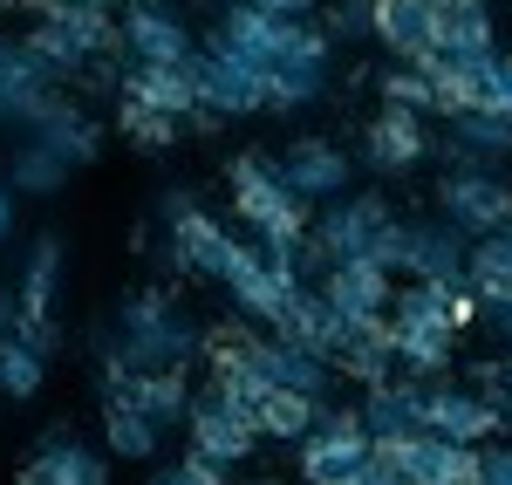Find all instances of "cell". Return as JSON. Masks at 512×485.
Masks as SVG:
<instances>
[{
	"mask_svg": "<svg viewBox=\"0 0 512 485\" xmlns=\"http://www.w3.org/2000/svg\"><path fill=\"white\" fill-rule=\"evenodd\" d=\"M253 7H267V14H287V21H315L321 0H253Z\"/></svg>",
	"mask_w": 512,
	"mask_h": 485,
	"instance_id": "cell-41",
	"label": "cell"
},
{
	"mask_svg": "<svg viewBox=\"0 0 512 485\" xmlns=\"http://www.w3.org/2000/svg\"><path fill=\"white\" fill-rule=\"evenodd\" d=\"M151 485H233L226 479V465H212V458H178V465H158V472H151Z\"/></svg>",
	"mask_w": 512,
	"mask_h": 485,
	"instance_id": "cell-37",
	"label": "cell"
},
{
	"mask_svg": "<svg viewBox=\"0 0 512 485\" xmlns=\"http://www.w3.org/2000/svg\"><path fill=\"white\" fill-rule=\"evenodd\" d=\"M62 267H69V253H62V233H35L28 246V274H21V322L28 315H55V294H62Z\"/></svg>",
	"mask_w": 512,
	"mask_h": 485,
	"instance_id": "cell-28",
	"label": "cell"
},
{
	"mask_svg": "<svg viewBox=\"0 0 512 485\" xmlns=\"http://www.w3.org/2000/svg\"><path fill=\"white\" fill-rule=\"evenodd\" d=\"M7 7H14V0H0V14H7Z\"/></svg>",
	"mask_w": 512,
	"mask_h": 485,
	"instance_id": "cell-47",
	"label": "cell"
},
{
	"mask_svg": "<svg viewBox=\"0 0 512 485\" xmlns=\"http://www.w3.org/2000/svg\"><path fill=\"white\" fill-rule=\"evenodd\" d=\"M7 185H14V192H28V199H55V192L69 185V164L55 158L48 144H35V137H28V144L7 158Z\"/></svg>",
	"mask_w": 512,
	"mask_h": 485,
	"instance_id": "cell-32",
	"label": "cell"
},
{
	"mask_svg": "<svg viewBox=\"0 0 512 485\" xmlns=\"http://www.w3.org/2000/svg\"><path fill=\"white\" fill-rule=\"evenodd\" d=\"M362 431L369 438H403V431H424V383L417 376H383L362 390Z\"/></svg>",
	"mask_w": 512,
	"mask_h": 485,
	"instance_id": "cell-21",
	"label": "cell"
},
{
	"mask_svg": "<svg viewBox=\"0 0 512 485\" xmlns=\"http://www.w3.org/2000/svg\"><path fill=\"white\" fill-rule=\"evenodd\" d=\"M96 349H117L130 369H192L205 356V328L185 322L164 287H137L117 308V322L96 328Z\"/></svg>",
	"mask_w": 512,
	"mask_h": 485,
	"instance_id": "cell-1",
	"label": "cell"
},
{
	"mask_svg": "<svg viewBox=\"0 0 512 485\" xmlns=\"http://www.w3.org/2000/svg\"><path fill=\"white\" fill-rule=\"evenodd\" d=\"M130 397L144 404V417L171 431V424H185V410H192V376L185 369H130Z\"/></svg>",
	"mask_w": 512,
	"mask_h": 485,
	"instance_id": "cell-30",
	"label": "cell"
},
{
	"mask_svg": "<svg viewBox=\"0 0 512 485\" xmlns=\"http://www.w3.org/2000/svg\"><path fill=\"white\" fill-rule=\"evenodd\" d=\"M41 21L69 41L82 62L117 55V14H110V7H96V0H55V7H41Z\"/></svg>",
	"mask_w": 512,
	"mask_h": 485,
	"instance_id": "cell-27",
	"label": "cell"
},
{
	"mask_svg": "<svg viewBox=\"0 0 512 485\" xmlns=\"http://www.w3.org/2000/svg\"><path fill=\"white\" fill-rule=\"evenodd\" d=\"M287 35H294V21L287 14H267V7H253V0H226L219 14H212V35L219 48H233V55H246V62H274L280 48H287Z\"/></svg>",
	"mask_w": 512,
	"mask_h": 485,
	"instance_id": "cell-15",
	"label": "cell"
},
{
	"mask_svg": "<svg viewBox=\"0 0 512 485\" xmlns=\"http://www.w3.org/2000/svg\"><path fill=\"white\" fill-rule=\"evenodd\" d=\"M424 431H437V438H458V445H485V438H499L506 424H499V410L485 404L472 383L431 376V383H424Z\"/></svg>",
	"mask_w": 512,
	"mask_h": 485,
	"instance_id": "cell-8",
	"label": "cell"
},
{
	"mask_svg": "<svg viewBox=\"0 0 512 485\" xmlns=\"http://www.w3.org/2000/svg\"><path fill=\"white\" fill-rule=\"evenodd\" d=\"M192 205H198V192H185V185H171V192H164V199H158L164 226H171V219H185V212H192Z\"/></svg>",
	"mask_w": 512,
	"mask_h": 485,
	"instance_id": "cell-40",
	"label": "cell"
},
{
	"mask_svg": "<svg viewBox=\"0 0 512 485\" xmlns=\"http://www.w3.org/2000/svg\"><path fill=\"white\" fill-rule=\"evenodd\" d=\"M376 89H383V103H396V110L431 117V76H424L417 62H396L390 55V69H376Z\"/></svg>",
	"mask_w": 512,
	"mask_h": 485,
	"instance_id": "cell-35",
	"label": "cell"
},
{
	"mask_svg": "<svg viewBox=\"0 0 512 485\" xmlns=\"http://www.w3.org/2000/svg\"><path fill=\"white\" fill-rule=\"evenodd\" d=\"M355 485H396V479H390V472H376V465H369V472H362Z\"/></svg>",
	"mask_w": 512,
	"mask_h": 485,
	"instance_id": "cell-44",
	"label": "cell"
},
{
	"mask_svg": "<svg viewBox=\"0 0 512 485\" xmlns=\"http://www.w3.org/2000/svg\"><path fill=\"white\" fill-rule=\"evenodd\" d=\"M0 240H14V185L0 178Z\"/></svg>",
	"mask_w": 512,
	"mask_h": 485,
	"instance_id": "cell-43",
	"label": "cell"
},
{
	"mask_svg": "<svg viewBox=\"0 0 512 485\" xmlns=\"http://www.w3.org/2000/svg\"><path fill=\"white\" fill-rule=\"evenodd\" d=\"M226 185H233V205H239V219H246L253 240H301L308 233V199L287 192L274 158H260V151L233 158L226 164Z\"/></svg>",
	"mask_w": 512,
	"mask_h": 485,
	"instance_id": "cell-2",
	"label": "cell"
},
{
	"mask_svg": "<svg viewBox=\"0 0 512 485\" xmlns=\"http://www.w3.org/2000/svg\"><path fill=\"white\" fill-rule=\"evenodd\" d=\"M14 328H21V301H14V294H7V287H0V342H7V335H14Z\"/></svg>",
	"mask_w": 512,
	"mask_h": 485,
	"instance_id": "cell-42",
	"label": "cell"
},
{
	"mask_svg": "<svg viewBox=\"0 0 512 485\" xmlns=\"http://www.w3.org/2000/svg\"><path fill=\"white\" fill-rule=\"evenodd\" d=\"M117 130L137 144V151H171V144L185 137V117H171V110H151V103L123 96V103H117Z\"/></svg>",
	"mask_w": 512,
	"mask_h": 485,
	"instance_id": "cell-33",
	"label": "cell"
},
{
	"mask_svg": "<svg viewBox=\"0 0 512 485\" xmlns=\"http://www.w3.org/2000/svg\"><path fill=\"white\" fill-rule=\"evenodd\" d=\"M226 253H233V233H226L205 205H192L185 219H171V267H178V274H192V281H219Z\"/></svg>",
	"mask_w": 512,
	"mask_h": 485,
	"instance_id": "cell-20",
	"label": "cell"
},
{
	"mask_svg": "<svg viewBox=\"0 0 512 485\" xmlns=\"http://www.w3.org/2000/svg\"><path fill=\"white\" fill-rule=\"evenodd\" d=\"M117 96H137L151 110H171V117H192L198 110V76L192 62H130L117 82Z\"/></svg>",
	"mask_w": 512,
	"mask_h": 485,
	"instance_id": "cell-23",
	"label": "cell"
},
{
	"mask_svg": "<svg viewBox=\"0 0 512 485\" xmlns=\"http://www.w3.org/2000/svg\"><path fill=\"white\" fill-rule=\"evenodd\" d=\"M478 485H512V445H478Z\"/></svg>",
	"mask_w": 512,
	"mask_h": 485,
	"instance_id": "cell-39",
	"label": "cell"
},
{
	"mask_svg": "<svg viewBox=\"0 0 512 485\" xmlns=\"http://www.w3.org/2000/svg\"><path fill=\"white\" fill-rule=\"evenodd\" d=\"M28 137H35V144H48V151L69 164V171H76V164H96V158H103V123L89 117L82 103H69L62 89H55V96H48V103L35 110Z\"/></svg>",
	"mask_w": 512,
	"mask_h": 485,
	"instance_id": "cell-16",
	"label": "cell"
},
{
	"mask_svg": "<svg viewBox=\"0 0 512 485\" xmlns=\"http://www.w3.org/2000/svg\"><path fill=\"white\" fill-rule=\"evenodd\" d=\"M267 335H280V342H294V349H315V356H328L335 363V342H342V315L328 308L315 294V281L294 287L287 301H280V315L267 322Z\"/></svg>",
	"mask_w": 512,
	"mask_h": 485,
	"instance_id": "cell-19",
	"label": "cell"
},
{
	"mask_svg": "<svg viewBox=\"0 0 512 485\" xmlns=\"http://www.w3.org/2000/svg\"><path fill=\"white\" fill-rule=\"evenodd\" d=\"M444 130V151L458 164H506L512 158V117L499 110H451Z\"/></svg>",
	"mask_w": 512,
	"mask_h": 485,
	"instance_id": "cell-26",
	"label": "cell"
},
{
	"mask_svg": "<svg viewBox=\"0 0 512 485\" xmlns=\"http://www.w3.org/2000/svg\"><path fill=\"white\" fill-rule=\"evenodd\" d=\"M219 287H226V301H233L246 322H274L280 315V301L294 294V281H280L274 267L260 260V246L253 240H233V253H226V267H219Z\"/></svg>",
	"mask_w": 512,
	"mask_h": 485,
	"instance_id": "cell-12",
	"label": "cell"
},
{
	"mask_svg": "<svg viewBox=\"0 0 512 485\" xmlns=\"http://www.w3.org/2000/svg\"><path fill=\"white\" fill-rule=\"evenodd\" d=\"M41 376H48V356H41L35 342H21V335H7L0 342V397H14V404H28L41 390Z\"/></svg>",
	"mask_w": 512,
	"mask_h": 485,
	"instance_id": "cell-34",
	"label": "cell"
},
{
	"mask_svg": "<svg viewBox=\"0 0 512 485\" xmlns=\"http://www.w3.org/2000/svg\"><path fill=\"white\" fill-rule=\"evenodd\" d=\"M62 82H48L41 76V62L21 48V41H0V123H35V110L55 96Z\"/></svg>",
	"mask_w": 512,
	"mask_h": 485,
	"instance_id": "cell-24",
	"label": "cell"
},
{
	"mask_svg": "<svg viewBox=\"0 0 512 485\" xmlns=\"http://www.w3.org/2000/svg\"><path fill=\"white\" fill-rule=\"evenodd\" d=\"M437 219H451L465 240H478L499 219H512V185L499 178V164H451L437 178Z\"/></svg>",
	"mask_w": 512,
	"mask_h": 485,
	"instance_id": "cell-4",
	"label": "cell"
},
{
	"mask_svg": "<svg viewBox=\"0 0 512 485\" xmlns=\"http://www.w3.org/2000/svg\"><path fill=\"white\" fill-rule=\"evenodd\" d=\"M185 431H192V451L198 458H212V465H246L253 451H260V431H253V417H239L219 390H192V410H185Z\"/></svg>",
	"mask_w": 512,
	"mask_h": 485,
	"instance_id": "cell-6",
	"label": "cell"
},
{
	"mask_svg": "<svg viewBox=\"0 0 512 485\" xmlns=\"http://www.w3.org/2000/svg\"><path fill=\"white\" fill-rule=\"evenodd\" d=\"M117 48L130 55V62H192V55H198L192 28H185L171 7H123Z\"/></svg>",
	"mask_w": 512,
	"mask_h": 485,
	"instance_id": "cell-17",
	"label": "cell"
},
{
	"mask_svg": "<svg viewBox=\"0 0 512 485\" xmlns=\"http://www.w3.org/2000/svg\"><path fill=\"white\" fill-rule=\"evenodd\" d=\"M369 35L383 41L396 62H431L437 55L431 7L424 0H369Z\"/></svg>",
	"mask_w": 512,
	"mask_h": 485,
	"instance_id": "cell-22",
	"label": "cell"
},
{
	"mask_svg": "<svg viewBox=\"0 0 512 485\" xmlns=\"http://www.w3.org/2000/svg\"><path fill=\"white\" fill-rule=\"evenodd\" d=\"M260 485H274V479H260Z\"/></svg>",
	"mask_w": 512,
	"mask_h": 485,
	"instance_id": "cell-48",
	"label": "cell"
},
{
	"mask_svg": "<svg viewBox=\"0 0 512 485\" xmlns=\"http://www.w3.org/2000/svg\"><path fill=\"white\" fill-rule=\"evenodd\" d=\"M192 76H198V110H212L219 123L260 117V110H267V69L246 62V55H233V48H219V41H198Z\"/></svg>",
	"mask_w": 512,
	"mask_h": 485,
	"instance_id": "cell-3",
	"label": "cell"
},
{
	"mask_svg": "<svg viewBox=\"0 0 512 485\" xmlns=\"http://www.w3.org/2000/svg\"><path fill=\"white\" fill-rule=\"evenodd\" d=\"M485 110H499V117H512V48H499V55H492V82H485Z\"/></svg>",
	"mask_w": 512,
	"mask_h": 485,
	"instance_id": "cell-38",
	"label": "cell"
},
{
	"mask_svg": "<svg viewBox=\"0 0 512 485\" xmlns=\"http://www.w3.org/2000/svg\"><path fill=\"white\" fill-rule=\"evenodd\" d=\"M390 212L396 205L383 192H335V199H321V219H308V240L321 260H355V253H369Z\"/></svg>",
	"mask_w": 512,
	"mask_h": 485,
	"instance_id": "cell-5",
	"label": "cell"
},
{
	"mask_svg": "<svg viewBox=\"0 0 512 485\" xmlns=\"http://www.w3.org/2000/svg\"><path fill=\"white\" fill-rule=\"evenodd\" d=\"M274 164H280V178H287V192H294V199H308V205L349 192V178H355L349 151H342V144H328V137H294Z\"/></svg>",
	"mask_w": 512,
	"mask_h": 485,
	"instance_id": "cell-14",
	"label": "cell"
},
{
	"mask_svg": "<svg viewBox=\"0 0 512 485\" xmlns=\"http://www.w3.org/2000/svg\"><path fill=\"white\" fill-rule=\"evenodd\" d=\"M315 410H321V397L267 390V397L253 404V431H260V445H267V438H274V445H301V438L315 431Z\"/></svg>",
	"mask_w": 512,
	"mask_h": 485,
	"instance_id": "cell-31",
	"label": "cell"
},
{
	"mask_svg": "<svg viewBox=\"0 0 512 485\" xmlns=\"http://www.w3.org/2000/svg\"><path fill=\"white\" fill-rule=\"evenodd\" d=\"M424 158H431V130H424V117H417V110L383 103L376 117L362 123V164H369V171L403 178V171H417Z\"/></svg>",
	"mask_w": 512,
	"mask_h": 485,
	"instance_id": "cell-10",
	"label": "cell"
},
{
	"mask_svg": "<svg viewBox=\"0 0 512 485\" xmlns=\"http://www.w3.org/2000/svg\"><path fill=\"white\" fill-rule=\"evenodd\" d=\"M321 96H328V62H308V55L267 62V110H308Z\"/></svg>",
	"mask_w": 512,
	"mask_h": 485,
	"instance_id": "cell-29",
	"label": "cell"
},
{
	"mask_svg": "<svg viewBox=\"0 0 512 485\" xmlns=\"http://www.w3.org/2000/svg\"><path fill=\"white\" fill-rule=\"evenodd\" d=\"M294 451H301V485H355L369 472V431H308Z\"/></svg>",
	"mask_w": 512,
	"mask_h": 485,
	"instance_id": "cell-18",
	"label": "cell"
},
{
	"mask_svg": "<svg viewBox=\"0 0 512 485\" xmlns=\"http://www.w3.org/2000/svg\"><path fill=\"white\" fill-rule=\"evenodd\" d=\"M48 7H55V0H48ZM96 7H110V0H96Z\"/></svg>",
	"mask_w": 512,
	"mask_h": 485,
	"instance_id": "cell-46",
	"label": "cell"
},
{
	"mask_svg": "<svg viewBox=\"0 0 512 485\" xmlns=\"http://www.w3.org/2000/svg\"><path fill=\"white\" fill-rule=\"evenodd\" d=\"M506 383H512V349H506Z\"/></svg>",
	"mask_w": 512,
	"mask_h": 485,
	"instance_id": "cell-45",
	"label": "cell"
},
{
	"mask_svg": "<svg viewBox=\"0 0 512 485\" xmlns=\"http://www.w3.org/2000/svg\"><path fill=\"white\" fill-rule=\"evenodd\" d=\"M321 35H328V41H362V35H369V0H328Z\"/></svg>",
	"mask_w": 512,
	"mask_h": 485,
	"instance_id": "cell-36",
	"label": "cell"
},
{
	"mask_svg": "<svg viewBox=\"0 0 512 485\" xmlns=\"http://www.w3.org/2000/svg\"><path fill=\"white\" fill-rule=\"evenodd\" d=\"M465 233L451 219H403V240H396V281H451L465 274Z\"/></svg>",
	"mask_w": 512,
	"mask_h": 485,
	"instance_id": "cell-9",
	"label": "cell"
},
{
	"mask_svg": "<svg viewBox=\"0 0 512 485\" xmlns=\"http://www.w3.org/2000/svg\"><path fill=\"white\" fill-rule=\"evenodd\" d=\"M246 363H253V376H260L267 390H301V397H321V404H328V390H335V363L315 356V349L280 342V335H246Z\"/></svg>",
	"mask_w": 512,
	"mask_h": 485,
	"instance_id": "cell-7",
	"label": "cell"
},
{
	"mask_svg": "<svg viewBox=\"0 0 512 485\" xmlns=\"http://www.w3.org/2000/svg\"><path fill=\"white\" fill-rule=\"evenodd\" d=\"M335 369H342V376H355L362 390H369V383H383V376H396L390 322H383V315H369V322H342V342H335Z\"/></svg>",
	"mask_w": 512,
	"mask_h": 485,
	"instance_id": "cell-25",
	"label": "cell"
},
{
	"mask_svg": "<svg viewBox=\"0 0 512 485\" xmlns=\"http://www.w3.org/2000/svg\"><path fill=\"white\" fill-rule=\"evenodd\" d=\"M21 485H117V479H110V458L96 445H82L69 424H48L41 451L21 465Z\"/></svg>",
	"mask_w": 512,
	"mask_h": 485,
	"instance_id": "cell-11",
	"label": "cell"
},
{
	"mask_svg": "<svg viewBox=\"0 0 512 485\" xmlns=\"http://www.w3.org/2000/svg\"><path fill=\"white\" fill-rule=\"evenodd\" d=\"M390 274L369 260V253H355V260H328L315 274V294L342 315V322H369V315H383L390 308Z\"/></svg>",
	"mask_w": 512,
	"mask_h": 485,
	"instance_id": "cell-13",
	"label": "cell"
}]
</instances>
